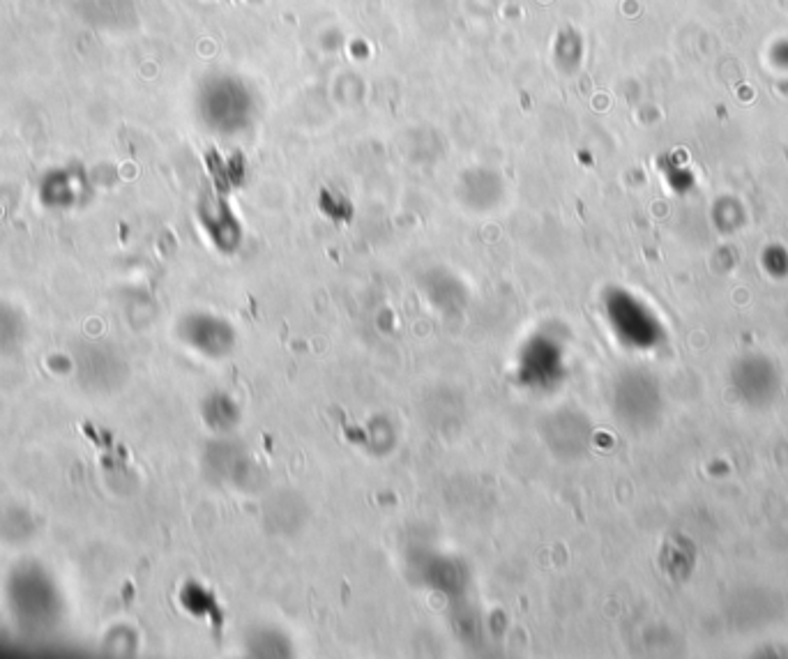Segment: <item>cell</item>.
<instances>
[{
  "label": "cell",
  "mask_w": 788,
  "mask_h": 659,
  "mask_svg": "<svg viewBox=\"0 0 788 659\" xmlns=\"http://www.w3.org/2000/svg\"><path fill=\"white\" fill-rule=\"evenodd\" d=\"M183 339L208 358H222L233 346V330L217 316H189L183 328Z\"/></svg>",
  "instance_id": "obj_1"
},
{
  "label": "cell",
  "mask_w": 788,
  "mask_h": 659,
  "mask_svg": "<svg viewBox=\"0 0 788 659\" xmlns=\"http://www.w3.org/2000/svg\"><path fill=\"white\" fill-rule=\"evenodd\" d=\"M24 339V325L10 309L0 307V351H14Z\"/></svg>",
  "instance_id": "obj_2"
}]
</instances>
